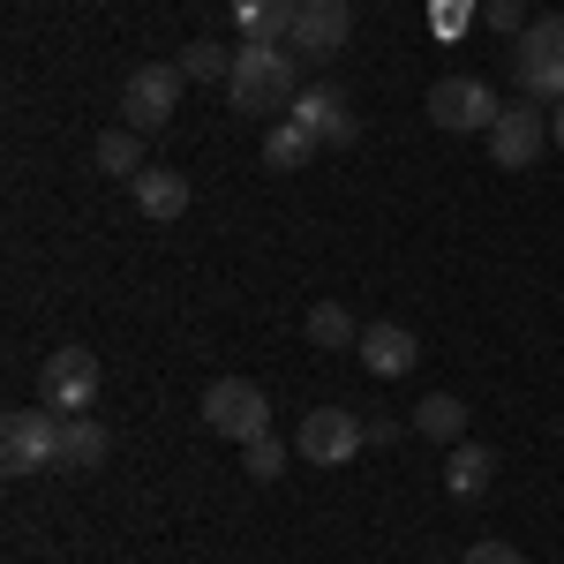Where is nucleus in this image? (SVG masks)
<instances>
[{
    "instance_id": "obj_1",
    "label": "nucleus",
    "mask_w": 564,
    "mask_h": 564,
    "mask_svg": "<svg viewBox=\"0 0 564 564\" xmlns=\"http://www.w3.org/2000/svg\"><path fill=\"white\" fill-rule=\"evenodd\" d=\"M226 98H234V113H279V106H294L302 98V61L286 53V45H234V76H226Z\"/></svg>"
},
{
    "instance_id": "obj_2",
    "label": "nucleus",
    "mask_w": 564,
    "mask_h": 564,
    "mask_svg": "<svg viewBox=\"0 0 564 564\" xmlns=\"http://www.w3.org/2000/svg\"><path fill=\"white\" fill-rule=\"evenodd\" d=\"M181 90H188L181 61H143L129 84H121V129L159 135V129H166V121L181 113Z\"/></svg>"
},
{
    "instance_id": "obj_3",
    "label": "nucleus",
    "mask_w": 564,
    "mask_h": 564,
    "mask_svg": "<svg viewBox=\"0 0 564 564\" xmlns=\"http://www.w3.org/2000/svg\"><path fill=\"white\" fill-rule=\"evenodd\" d=\"M512 76H520L527 98H550L564 106V15H534L512 45Z\"/></svg>"
},
{
    "instance_id": "obj_4",
    "label": "nucleus",
    "mask_w": 564,
    "mask_h": 564,
    "mask_svg": "<svg viewBox=\"0 0 564 564\" xmlns=\"http://www.w3.org/2000/svg\"><path fill=\"white\" fill-rule=\"evenodd\" d=\"M347 31H354V0H294V23H286V53L302 68H324L347 53Z\"/></svg>"
},
{
    "instance_id": "obj_5",
    "label": "nucleus",
    "mask_w": 564,
    "mask_h": 564,
    "mask_svg": "<svg viewBox=\"0 0 564 564\" xmlns=\"http://www.w3.org/2000/svg\"><path fill=\"white\" fill-rule=\"evenodd\" d=\"M0 467L8 475H45L61 467V414L53 406H15L0 422Z\"/></svg>"
},
{
    "instance_id": "obj_6",
    "label": "nucleus",
    "mask_w": 564,
    "mask_h": 564,
    "mask_svg": "<svg viewBox=\"0 0 564 564\" xmlns=\"http://www.w3.org/2000/svg\"><path fill=\"white\" fill-rule=\"evenodd\" d=\"M204 430L226 436V444H257V436H271V399L249 377H218L204 391Z\"/></svg>"
},
{
    "instance_id": "obj_7",
    "label": "nucleus",
    "mask_w": 564,
    "mask_h": 564,
    "mask_svg": "<svg viewBox=\"0 0 564 564\" xmlns=\"http://www.w3.org/2000/svg\"><path fill=\"white\" fill-rule=\"evenodd\" d=\"M369 444V422L354 406H308L302 430H294V452L308 467H354V452Z\"/></svg>"
},
{
    "instance_id": "obj_8",
    "label": "nucleus",
    "mask_w": 564,
    "mask_h": 564,
    "mask_svg": "<svg viewBox=\"0 0 564 564\" xmlns=\"http://www.w3.org/2000/svg\"><path fill=\"white\" fill-rule=\"evenodd\" d=\"M98 354L90 347H53L39 369V406H53V414H90L98 406Z\"/></svg>"
},
{
    "instance_id": "obj_9",
    "label": "nucleus",
    "mask_w": 564,
    "mask_h": 564,
    "mask_svg": "<svg viewBox=\"0 0 564 564\" xmlns=\"http://www.w3.org/2000/svg\"><path fill=\"white\" fill-rule=\"evenodd\" d=\"M497 90L481 84V76H444V84H430V121L452 135H489L497 129Z\"/></svg>"
},
{
    "instance_id": "obj_10",
    "label": "nucleus",
    "mask_w": 564,
    "mask_h": 564,
    "mask_svg": "<svg viewBox=\"0 0 564 564\" xmlns=\"http://www.w3.org/2000/svg\"><path fill=\"white\" fill-rule=\"evenodd\" d=\"M542 143H550V121H542L534 106H505V113H497V129H489V166L527 174V166L542 159Z\"/></svg>"
},
{
    "instance_id": "obj_11",
    "label": "nucleus",
    "mask_w": 564,
    "mask_h": 564,
    "mask_svg": "<svg viewBox=\"0 0 564 564\" xmlns=\"http://www.w3.org/2000/svg\"><path fill=\"white\" fill-rule=\"evenodd\" d=\"M286 113H294L316 143H354V129H361L354 106H347V90H332V84H302V98H294Z\"/></svg>"
},
{
    "instance_id": "obj_12",
    "label": "nucleus",
    "mask_w": 564,
    "mask_h": 564,
    "mask_svg": "<svg viewBox=\"0 0 564 564\" xmlns=\"http://www.w3.org/2000/svg\"><path fill=\"white\" fill-rule=\"evenodd\" d=\"M361 369L369 377H406L414 361H422V347H414V332L406 324H361Z\"/></svg>"
},
{
    "instance_id": "obj_13",
    "label": "nucleus",
    "mask_w": 564,
    "mask_h": 564,
    "mask_svg": "<svg viewBox=\"0 0 564 564\" xmlns=\"http://www.w3.org/2000/svg\"><path fill=\"white\" fill-rule=\"evenodd\" d=\"M129 188H135V212L151 218V226H174V218L188 212V181H181L174 166H143Z\"/></svg>"
},
{
    "instance_id": "obj_14",
    "label": "nucleus",
    "mask_w": 564,
    "mask_h": 564,
    "mask_svg": "<svg viewBox=\"0 0 564 564\" xmlns=\"http://www.w3.org/2000/svg\"><path fill=\"white\" fill-rule=\"evenodd\" d=\"M286 23H294V0H234L241 45H286Z\"/></svg>"
},
{
    "instance_id": "obj_15",
    "label": "nucleus",
    "mask_w": 564,
    "mask_h": 564,
    "mask_svg": "<svg viewBox=\"0 0 564 564\" xmlns=\"http://www.w3.org/2000/svg\"><path fill=\"white\" fill-rule=\"evenodd\" d=\"M106 422H90V414H61V475H84V467H98L106 459Z\"/></svg>"
},
{
    "instance_id": "obj_16",
    "label": "nucleus",
    "mask_w": 564,
    "mask_h": 564,
    "mask_svg": "<svg viewBox=\"0 0 564 564\" xmlns=\"http://www.w3.org/2000/svg\"><path fill=\"white\" fill-rule=\"evenodd\" d=\"M489 475H497V452H489V444H467V436H459V444L444 452V489H452V497H481Z\"/></svg>"
},
{
    "instance_id": "obj_17",
    "label": "nucleus",
    "mask_w": 564,
    "mask_h": 564,
    "mask_svg": "<svg viewBox=\"0 0 564 564\" xmlns=\"http://www.w3.org/2000/svg\"><path fill=\"white\" fill-rule=\"evenodd\" d=\"M308 159H316V135H308L294 113L263 135V166H271V174H294V166H308Z\"/></svg>"
},
{
    "instance_id": "obj_18",
    "label": "nucleus",
    "mask_w": 564,
    "mask_h": 564,
    "mask_svg": "<svg viewBox=\"0 0 564 564\" xmlns=\"http://www.w3.org/2000/svg\"><path fill=\"white\" fill-rule=\"evenodd\" d=\"M414 430L436 436V444H459V436H467V399H452V391H430V399L414 406Z\"/></svg>"
},
{
    "instance_id": "obj_19",
    "label": "nucleus",
    "mask_w": 564,
    "mask_h": 564,
    "mask_svg": "<svg viewBox=\"0 0 564 564\" xmlns=\"http://www.w3.org/2000/svg\"><path fill=\"white\" fill-rule=\"evenodd\" d=\"M308 347H332V354L361 347V324H354L339 302H316V308H308Z\"/></svg>"
},
{
    "instance_id": "obj_20",
    "label": "nucleus",
    "mask_w": 564,
    "mask_h": 564,
    "mask_svg": "<svg viewBox=\"0 0 564 564\" xmlns=\"http://www.w3.org/2000/svg\"><path fill=\"white\" fill-rule=\"evenodd\" d=\"M181 76H188V84H218V76H234V53L218 39H188L181 45Z\"/></svg>"
},
{
    "instance_id": "obj_21",
    "label": "nucleus",
    "mask_w": 564,
    "mask_h": 564,
    "mask_svg": "<svg viewBox=\"0 0 564 564\" xmlns=\"http://www.w3.org/2000/svg\"><path fill=\"white\" fill-rule=\"evenodd\" d=\"M98 166L121 174V181H135V174H143V135H135V129H106V135H98Z\"/></svg>"
},
{
    "instance_id": "obj_22",
    "label": "nucleus",
    "mask_w": 564,
    "mask_h": 564,
    "mask_svg": "<svg viewBox=\"0 0 564 564\" xmlns=\"http://www.w3.org/2000/svg\"><path fill=\"white\" fill-rule=\"evenodd\" d=\"M241 452H249V475H257V481L286 475V444H279V436H257V444H241Z\"/></svg>"
},
{
    "instance_id": "obj_23",
    "label": "nucleus",
    "mask_w": 564,
    "mask_h": 564,
    "mask_svg": "<svg viewBox=\"0 0 564 564\" xmlns=\"http://www.w3.org/2000/svg\"><path fill=\"white\" fill-rule=\"evenodd\" d=\"M467 564H527V550H512V542H497V534H489V542L467 550Z\"/></svg>"
},
{
    "instance_id": "obj_24",
    "label": "nucleus",
    "mask_w": 564,
    "mask_h": 564,
    "mask_svg": "<svg viewBox=\"0 0 564 564\" xmlns=\"http://www.w3.org/2000/svg\"><path fill=\"white\" fill-rule=\"evenodd\" d=\"M481 23L489 31H520V0H481Z\"/></svg>"
},
{
    "instance_id": "obj_25",
    "label": "nucleus",
    "mask_w": 564,
    "mask_h": 564,
    "mask_svg": "<svg viewBox=\"0 0 564 564\" xmlns=\"http://www.w3.org/2000/svg\"><path fill=\"white\" fill-rule=\"evenodd\" d=\"M550 143H557V151H564V106H557V121H550Z\"/></svg>"
}]
</instances>
